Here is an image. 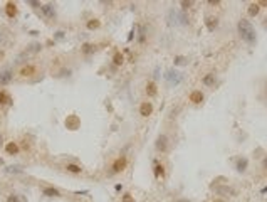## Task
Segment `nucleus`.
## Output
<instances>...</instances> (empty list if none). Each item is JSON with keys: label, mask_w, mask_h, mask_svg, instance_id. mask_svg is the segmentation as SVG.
Listing matches in <instances>:
<instances>
[{"label": "nucleus", "mask_w": 267, "mask_h": 202, "mask_svg": "<svg viewBox=\"0 0 267 202\" xmlns=\"http://www.w3.org/2000/svg\"><path fill=\"white\" fill-rule=\"evenodd\" d=\"M151 113H153V105L150 101H145L139 105V115L141 116H150Z\"/></svg>", "instance_id": "5"}, {"label": "nucleus", "mask_w": 267, "mask_h": 202, "mask_svg": "<svg viewBox=\"0 0 267 202\" xmlns=\"http://www.w3.org/2000/svg\"><path fill=\"white\" fill-rule=\"evenodd\" d=\"M42 194H44V195H47V197H59L61 195V192L57 190V189H52V187H46L42 190Z\"/></svg>", "instance_id": "12"}, {"label": "nucleus", "mask_w": 267, "mask_h": 202, "mask_svg": "<svg viewBox=\"0 0 267 202\" xmlns=\"http://www.w3.org/2000/svg\"><path fill=\"white\" fill-rule=\"evenodd\" d=\"M66 168H67L69 172H72V174H81V170H83L79 165H74V163H67V167H66Z\"/></svg>", "instance_id": "19"}, {"label": "nucleus", "mask_w": 267, "mask_h": 202, "mask_svg": "<svg viewBox=\"0 0 267 202\" xmlns=\"http://www.w3.org/2000/svg\"><path fill=\"white\" fill-rule=\"evenodd\" d=\"M34 71H35V68H34V66H27V68H24L20 73H22L24 76H30V74L34 73Z\"/></svg>", "instance_id": "20"}, {"label": "nucleus", "mask_w": 267, "mask_h": 202, "mask_svg": "<svg viewBox=\"0 0 267 202\" xmlns=\"http://www.w3.org/2000/svg\"><path fill=\"white\" fill-rule=\"evenodd\" d=\"M158 89H156V84H155V81H150V83L146 84V94L148 96H156Z\"/></svg>", "instance_id": "8"}, {"label": "nucleus", "mask_w": 267, "mask_h": 202, "mask_svg": "<svg viewBox=\"0 0 267 202\" xmlns=\"http://www.w3.org/2000/svg\"><path fill=\"white\" fill-rule=\"evenodd\" d=\"M7 152H9V153H17L19 147L15 145V143H9V145H7Z\"/></svg>", "instance_id": "21"}, {"label": "nucleus", "mask_w": 267, "mask_h": 202, "mask_svg": "<svg viewBox=\"0 0 267 202\" xmlns=\"http://www.w3.org/2000/svg\"><path fill=\"white\" fill-rule=\"evenodd\" d=\"M121 202H134V199L131 197V194H124V195H123V200H121Z\"/></svg>", "instance_id": "23"}, {"label": "nucleus", "mask_w": 267, "mask_h": 202, "mask_svg": "<svg viewBox=\"0 0 267 202\" xmlns=\"http://www.w3.org/2000/svg\"><path fill=\"white\" fill-rule=\"evenodd\" d=\"M176 202H190V200H188V199H178Z\"/></svg>", "instance_id": "30"}, {"label": "nucleus", "mask_w": 267, "mask_h": 202, "mask_svg": "<svg viewBox=\"0 0 267 202\" xmlns=\"http://www.w3.org/2000/svg\"><path fill=\"white\" fill-rule=\"evenodd\" d=\"M182 5H183V9H188L192 5V2H182Z\"/></svg>", "instance_id": "28"}, {"label": "nucleus", "mask_w": 267, "mask_h": 202, "mask_svg": "<svg viewBox=\"0 0 267 202\" xmlns=\"http://www.w3.org/2000/svg\"><path fill=\"white\" fill-rule=\"evenodd\" d=\"M237 27H239V34H240L242 39H244L249 46H254L256 40H257V35H256V29L252 27V24H250L249 20H245V19H240Z\"/></svg>", "instance_id": "1"}, {"label": "nucleus", "mask_w": 267, "mask_h": 202, "mask_svg": "<svg viewBox=\"0 0 267 202\" xmlns=\"http://www.w3.org/2000/svg\"><path fill=\"white\" fill-rule=\"evenodd\" d=\"M202 83L205 84V86H213L215 84V74L213 73H210V74H207V76L202 79Z\"/></svg>", "instance_id": "14"}, {"label": "nucleus", "mask_w": 267, "mask_h": 202, "mask_svg": "<svg viewBox=\"0 0 267 202\" xmlns=\"http://www.w3.org/2000/svg\"><path fill=\"white\" fill-rule=\"evenodd\" d=\"M91 47H93V46H91V44H86V46H84V49H83V51L86 52V54H88V52H91Z\"/></svg>", "instance_id": "27"}, {"label": "nucleus", "mask_w": 267, "mask_h": 202, "mask_svg": "<svg viewBox=\"0 0 267 202\" xmlns=\"http://www.w3.org/2000/svg\"><path fill=\"white\" fill-rule=\"evenodd\" d=\"M247 165H249L247 158H239V160H237V170H239V172H244L245 168H247Z\"/></svg>", "instance_id": "16"}, {"label": "nucleus", "mask_w": 267, "mask_h": 202, "mask_svg": "<svg viewBox=\"0 0 267 202\" xmlns=\"http://www.w3.org/2000/svg\"><path fill=\"white\" fill-rule=\"evenodd\" d=\"M7 202H20V197L17 195V194H10L9 199H7Z\"/></svg>", "instance_id": "22"}, {"label": "nucleus", "mask_w": 267, "mask_h": 202, "mask_svg": "<svg viewBox=\"0 0 267 202\" xmlns=\"http://www.w3.org/2000/svg\"><path fill=\"white\" fill-rule=\"evenodd\" d=\"M190 101L195 103V105L202 103V101H203V94H202V91H193V93H192V94H190Z\"/></svg>", "instance_id": "9"}, {"label": "nucleus", "mask_w": 267, "mask_h": 202, "mask_svg": "<svg viewBox=\"0 0 267 202\" xmlns=\"http://www.w3.org/2000/svg\"><path fill=\"white\" fill-rule=\"evenodd\" d=\"M163 175H165V167L161 163L155 162V177H163Z\"/></svg>", "instance_id": "17"}, {"label": "nucleus", "mask_w": 267, "mask_h": 202, "mask_svg": "<svg viewBox=\"0 0 267 202\" xmlns=\"http://www.w3.org/2000/svg\"><path fill=\"white\" fill-rule=\"evenodd\" d=\"M213 190L219 194V195H232L233 194V190L230 187H227V185H225V187H213Z\"/></svg>", "instance_id": "7"}, {"label": "nucleus", "mask_w": 267, "mask_h": 202, "mask_svg": "<svg viewBox=\"0 0 267 202\" xmlns=\"http://www.w3.org/2000/svg\"><path fill=\"white\" fill-rule=\"evenodd\" d=\"M165 79L171 84H180L182 83V74L176 71V69H170V71H166V74H165Z\"/></svg>", "instance_id": "3"}, {"label": "nucleus", "mask_w": 267, "mask_h": 202, "mask_svg": "<svg viewBox=\"0 0 267 202\" xmlns=\"http://www.w3.org/2000/svg\"><path fill=\"white\" fill-rule=\"evenodd\" d=\"M185 63H187V59H185V57H182V56L175 57V64H185Z\"/></svg>", "instance_id": "25"}, {"label": "nucleus", "mask_w": 267, "mask_h": 202, "mask_svg": "<svg viewBox=\"0 0 267 202\" xmlns=\"http://www.w3.org/2000/svg\"><path fill=\"white\" fill-rule=\"evenodd\" d=\"M88 27H89V29H97V27H99V22H97V20H94V22H89Z\"/></svg>", "instance_id": "26"}, {"label": "nucleus", "mask_w": 267, "mask_h": 202, "mask_svg": "<svg viewBox=\"0 0 267 202\" xmlns=\"http://www.w3.org/2000/svg\"><path fill=\"white\" fill-rule=\"evenodd\" d=\"M113 63L116 64V66H121L123 63H124V57H123L121 52H116V54L113 56Z\"/></svg>", "instance_id": "18"}, {"label": "nucleus", "mask_w": 267, "mask_h": 202, "mask_svg": "<svg viewBox=\"0 0 267 202\" xmlns=\"http://www.w3.org/2000/svg\"><path fill=\"white\" fill-rule=\"evenodd\" d=\"M205 24H207V29H208L210 32H213V31H215V27L219 26V22H217V17H207Z\"/></svg>", "instance_id": "11"}, {"label": "nucleus", "mask_w": 267, "mask_h": 202, "mask_svg": "<svg viewBox=\"0 0 267 202\" xmlns=\"http://www.w3.org/2000/svg\"><path fill=\"white\" fill-rule=\"evenodd\" d=\"M42 10H44V14L47 15L49 19H52L56 15V12H54V7L51 5V3H47V5H42Z\"/></svg>", "instance_id": "15"}, {"label": "nucleus", "mask_w": 267, "mask_h": 202, "mask_svg": "<svg viewBox=\"0 0 267 202\" xmlns=\"http://www.w3.org/2000/svg\"><path fill=\"white\" fill-rule=\"evenodd\" d=\"M156 150L161 152V153H165V152L168 150V138H166V135H160V137L156 138Z\"/></svg>", "instance_id": "4"}, {"label": "nucleus", "mask_w": 267, "mask_h": 202, "mask_svg": "<svg viewBox=\"0 0 267 202\" xmlns=\"http://www.w3.org/2000/svg\"><path fill=\"white\" fill-rule=\"evenodd\" d=\"M7 101H9V96L3 91H0V103H7Z\"/></svg>", "instance_id": "24"}, {"label": "nucleus", "mask_w": 267, "mask_h": 202, "mask_svg": "<svg viewBox=\"0 0 267 202\" xmlns=\"http://www.w3.org/2000/svg\"><path fill=\"white\" fill-rule=\"evenodd\" d=\"M2 145H3V137L0 135V147H2Z\"/></svg>", "instance_id": "31"}, {"label": "nucleus", "mask_w": 267, "mask_h": 202, "mask_svg": "<svg viewBox=\"0 0 267 202\" xmlns=\"http://www.w3.org/2000/svg\"><path fill=\"white\" fill-rule=\"evenodd\" d=\"M12 76H14V73H12L10 69L3 71L2 74H0V86H5V84H9L10 81H12Z\"/></svg>", "instance_id": "6"}, {"label": "nucleus", "mask_w": 267, "mask_h": 202, "mask_svg": "<svg viewBox=\"0 0 267 202\" xmlns=\"http://www.w3.org/2000/svg\"><path fill=\"white\" fill-rule=\"evenodd\" d=\"M259 10H260V5H259V3H250L249 9H247V12H249L250 17H256V15L259 14Z\"/></svg>", "instance_id": "13"}, {"label": "nucleus", "mask_w": 267, "mask_h": 202, "mask_svg": "<svg viewBox=\"0 0 267 202\" xmlns=\"http://www.w3.org/2000/svg\"><path fill=\"white\" fill-rule=\"evenodd\" d=\"M5 12H7L9 17H15V15H17V5L9 2V3H7V7H5Z\"/></svg>", "instance_id": "10"}, {"label": "nucleus", "mask_w": 267, "mask_h": 202, "mask_svg": "<svg viewBox=\"0 0 267 202\" xmlns=\"http://www.w3.org/2000/svg\"><path fill=\"white\" fill-rule=\"evenodd\" d=\"M262 168H265V170H267V157L264 158V162H262Z\"/></svg>", "instance_id": "29"}, {"label": "nucleus", "mask_w": 267, "mask_h": 202, "mask_svg": "<svg viewBox=\"0 0 267 202\" xmlns=\"http://www.w3.org/2000/svg\"><path fill=\"white\" fill-rule=\"evenodd\" d=\"M126 163H128V158L126 157H118L114 160V163L111 165V174H120L126 168Z\"/></svg>", "instance_id": "2"}]
</instances>
